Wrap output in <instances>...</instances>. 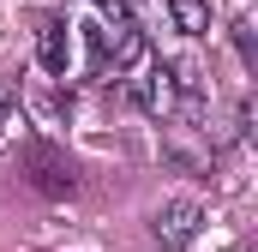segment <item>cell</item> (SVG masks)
<instances>
[{"instance_id":"2","label":"cell","mask_w":258,"mask_h":252,"mask_svg":"<svg viewBox=\"0 0 258 252\" xmlns=\"http://www.w3.org/2000/svg\"><path fill=\"white\" fill-rule=\"evenodd\" d=\"M150 228H156V246L162 252H180V246H192L198 228H204V204H198V198H168Z\"/></svg>"},{"instance_id":"4","label":"cell","mask_w":258,"mask_h":252,"mask_svg":"<svg viewBox=\"0 0 258 252\" xmlns=\"http://www.w3.org/2000/svg\"><path fill=\"white\" fill-rule=\"evenodd\" d=\"M30 180H36V186L48 192V198H66V192L78 186V180H72V162L48 156V150H36V156H30Z\"/></svg>"},{"instance_id":"3","label":"cell","mask_w":258,"mask_h":252,"mask_svg":"<svg viewBox=\"0 0 258 252\" xmlns=\"http://www.w3.org/2000/svg\"><path fill=\"white\" fill-rule=\"evenodd\" d=\"M36 60H42V72L66 78V66H72V36H66V18H42V24H36Z\"/></svg>"},{"instance_id":"5","label":"cell","mask_w":258,"mask_h":252,"mask_svg":"<svg viewBox=\"0 0 258 252\" xmlns=\"http://www.w3.org/2000/svg\"><path fill=\"white\" fill-rule=\"evenodd\" d=\"M168 12H174V30L180 36H204L210 30V6L204 0H168Z\"/></svg>"},{"instance_id":"8","label":"cell","mask_w":258,"mask_h":252,"mask_svg":"<svg viewBox=\"0 0 258 252\" xmlns=\"http://www.w3.org/2000/svg\"><path fill=\"white\" fill-rule=\"evenodd\" d=\"M12 102H18V90H12V78H0V120L12 114Z\"/></svg>"},{"instance_id":"7","label":"cell","mask_w":258,"mask_h":252,"mask_svg":"<svg viewBox=\"0 0 258 252\" xmlns=\"http://www.w3.org/2000/svg\"><path fill=\"white\" fill-rule=\"evenodd\" d=\"M96 12H102V24H120V18H132V0H90Z\"/></svg>"},{"instance_id":"1","label":"cell","mask_w":258,"mask_h":252,"mask_svg":"<svg viewBox=\"0 0 258 252\" xmlns=\"http://www.w3.org/2000/svg\"><path fill=\"white\" fill-rule=\"evenodd\" d=\"M126 96L138 102V108H144V114H150V120H174V108H180L174 72H168L162 60H150V54H144V60L126 72Z\"/></svg>"},{"instance_id":"6","label":"cell","mask_w":258,"mask_h":252,"mask_svg":"<svg viewBox=\"0 0 258 252\" xmlns=\"http://www.w3.org/2000/svg\"><path fill=\"white\" fill-rule=\"evenodd\" d=\"M228 36H234V54H240V66L252 72V66H258V48H252V18H234V24H228Z\"/></svg>"}]
</instances>
